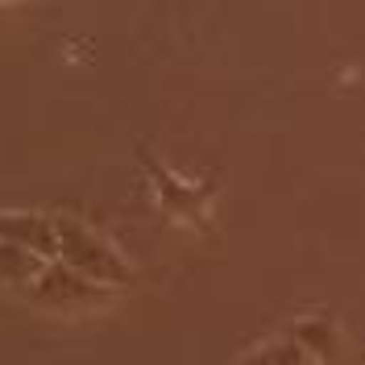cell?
Wrapping results in <instances>:
<instances>
[{
  "instance_id": "7a4b0ae2",
  "label": "cell",
  "mask_w": 365,
  "mask_h": 365,
  "mask_svg": "<svg viewBox=\"0 0 365 365\" xmlns=\"http://www.w3.org/2000/svg\"><path fill=\"white\" fill-rule=\"evenodd\" d=\"M29 299L50 312H96V307L113 303V291L83 278L79 270H71L67 262H46L42 274L29 287Z\"/></svg>"
},
{
  "instance_id": "5b68a950",
  "label": "cell",
  "mask_w": 365,
  "mask_h": 365,
  "mask_svg": "<svg viewBox=\"0 0 365 365\" xmlns=\"http://www.w3.org/2000/svg\"><path fill=\"white\" fill-rule=\"evenodd\" d=\"M46 257L0 241V287H34V278L42 274Z\"/></svg>"
},
{
  "instance_id": "8992f818",
  "label": "cell",
  "mask_w": 365,
  "mask_h": 365,
  "mask_svg": "<svg viewBox=\"0 0 365 365\" xmlns=\"http://www.w3.org/2000/svg\"><path fill=\"white\" fill-rule=\"evenodd\" d=\"M241 365H307V353L295 336H278V341H266L262 349H253Z\"/></svg>"
},
{
  "instance_id": "6da1fadb",
  "label": "cell",
  "mask_w": 365,
  "mask_h": 365,
  "mask_svg": "<svg viewBox=\"0 0 365 365\" xmlns=\"http://www.w3.org/2000/svg\"><path fill=\"white\" fill-rule=\"evenodd\" d=\"M54 232H58V262H67L71 270H79L83 278L100 282V287H129L133 282V266L83 220L75 216H54Z\"/></svg>"
},
{
  "instance_id": "277c9868",
  "label": "cell",
  "mask_w": 365,
  "mask_h": 365,
  "mask_svg": "<svg viewBox=\"0 0 365 365\" xmlns=\"http://www.w3.org/2000/svg\"><path fill=\"white\" fill-rule=\"evenodd\" d=\"M307 357H319V361H336L341 353V328L332 319H319V316H303L295 319V332H291Z\"/></svg>"
},
{
  "instance_id": "3957f363",
  "label": "cell",
  "mask_w": 365,
  "mask_h": 365,
  "mask_svg": "<svg viewBox=\"0 0 365 365\" xmlns=\"http://www.w3.org/2000/svg\"><path fill=\"white\" fill-rule=\"evenodd\" d=\"M0 241L21 245V250L38 253L46 262H58V232H54V216H38V212H0Z\"/></svg>"
}]
</instances>
